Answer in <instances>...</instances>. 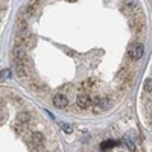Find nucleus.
<instances>
[{
	"label": "nucleus",
	"mask_w": 152,
	"mask_h": 152,
	"mask_svg": "<svg viewBox=\"0 0 152 152\" xmlns=\"http://www.w3.org/2000/svg\"><path fill=\"white\" fill-rule=\"evenodd\" d=\"M145 53V49H143V44L140 43H132L129 47H128V55L132 58V59H140Z\"/></svg>",
	"instance_id": "f257e3e1"
},
{
	"label": "nucleus",
	"mask_w": 152,
	"mask_h": 152,
	"mask_svg": "<svg viewBox=\"0 0 152 152\" xmlns=\"http://www.w3.org/2000/svg\"><path fill=\"white\" fill-rule=\"evenodd\" d=\"M129 28H131L132 32L140 34V32L143 31V28H145L143 18H142V17H132V18H129Z\"/></svg>",
	"instance_id": "f03ea898"
},
{
	"label": "nucleus",
	"mask_w": 152,
	"mask_h": 152,
	"mask_svg": "<svg viewBox=\"0 0 152 152\" xmlns=\"http://www.w3.org/2000/svg\"><path fill=\"white\" fill-rule=\"evenodd\" d=\"M76 102H78V105L82 110H85V108H88V107L91 105V99H90V96H88L87 93H81L78 96V99H76Z\"/></svg>",
	"instance_id": "7ed1b4c3"
},
{
	"label": "nucleus",
	"mask_w": 152,
	"mask_h": 152,
	"mask_svg": "<svg viewBox=\"0 0 152 152\" xmlns=\"http://www.w3.org/2000/svg\"><path fill=\"white\" fill-rule=\"evenodd\" d=\"M67 104H69V100H67V97H66L64 94H55V97H53V105H55L56 108H66Z\"/></svg>",
	"instance_id": "20e7f679"
},
{
	"label": "nucleus",
	"mask_w": 152,
	"mask_h": 152,
	"mask_svg": "<svg viewBox=\"0 0 152 152\" xmlns=\"http://www.w3.org/2000/svg\"><path fill=\"white\" fill-rule=\"evenodd\" d=\"M94 111L96 113H99V111H102V110H107L108 107H110V102H108V100L107 99H102V100H100V99H97L96 100V104H94Z\"/></svg>",
	"instance_id": "39448f33"
},
{
	"label": "nucleus",
	"mask_w": 152,
	"mask_h": 152,
	"mask_svg": "<svg viewBox=\"0 0 152 152\" xmlns=\"http://www.w3.org/2000/svg\"><path fill=\"white\" fill-rule=\"evenodd\" d=\"M17 29H18L20 32L28 31V18H23V17H20V18L17 20Z\"/></svg>",
	"instance_id": "423d86ee"
},
{
	"label": "nucleus",
	"mask_w": 152,
	"mask_h": 152,
	"mask_svg": "<svg viewBox=\"0 0 152 152\" xmlns=\"http://www.w3.org/2000/svg\"><path fill=\"white\" fill-rule=\"evenodd\" d=\"M14 58L15 59H20V61H26V52H24L23 49H20V47H17V49H14Z\"/></svg>",
	"instance_id": "0eeeda50"
},
{
	"label": "nucleus",
	"mask_w": 152,
	"mask_h": 152,
	"mask_svg": "<svg viewBox=\"0 0 152 152\" xmlns=\"http://www.w3.org/2000/svg\"><path fill=\"white\" fill-rule=\"evenodd\" d=\"M29 120H31V114L26 113V111L20 113L18 116H17V122L18 123H29Z\"/></svg>",
	"instance_id": "6e6552de"
},
{
	"label": "nucleus",
	"mask_w": 152,
	"mask_h": 152,
	"mask_svg": "<svg viewBox=\"0 0 152 152\" xmlns=\"http://www.w3.org/2000/svg\"><path fill=\"white\" fill-rule=\"evenodd\" d=\"M123 5H125V8L128 11H135L137 6H138V0H125Z\"/></svg>",
	"instance_id": "1a4fd4ad"
},
{
	"label": "nucleus",
	"mask_w": 152,
	"mask_h": 152,
	"mask_svg": "<svg viewBox=\"0 0 152 152\" xmlns=\"http://www.w3.org/2000/svg\"><path fill=\"white\" fill-rule=\"evenodd\" d=\"M32 143L35 146H40L43 143V134L41 132H34L32 134Z\"/></svg>",
	"instance_id": "9d476101"
},
{
	"label": "nucleus",
	"mask_w": 152,
	"mask_h": 152,
	"mask_svg": "<svg viewBox=\"0 0 152 152\" xmlns=\"http://www.w3.org/2000/svg\"><path fill=\"white\" fill-rule=\"evenodd\" d=\"M114 146H116V142H113V140H107V142H104L102 145H100V149H102V151H107V149L114 148Z\"/></svg>",
	"instance_id": "9b49d317"
},
{
	"label": "nucleus",
	"mask_w": 152,
	"mask_h": 152,
	"mask_svg": "<svg viewBox=\"0 0 152 152\" xmlns=\"http://www.w3.org/2000/svg\"><path fill=\"white\" fill-rule=\"evenodd\" d=\"M143 88H145V91H148V93H152V79H146V81H145V85H143Z\"/></svg>",
	"instance_id": "f8f14e48"
},
{
	"label": "nucleus",
	"mask_w": 152,
	"mask_h": 152,
	"mask_svg": "<svg viewBox=\"0 0 152 152\" xmlns=\"http://www.w3.org/2000/svg\"><path fill=\"white\" fill-rule=\"evenodd\" d=\"M61 128H62V131H64V132H67V134H70L73 129H72V126L70 125H67V123H62L61 125Z\"/></svg>",
	"instance_id": "ddd939ff"
},
{
	"label": "nucleus",
	"mask_w": 152,
	"mask_h": 152,
	"mask_svg": "<svg viewBox=\"0 0 152 152\" xmlns=\"http://www.w3.org/2000/svg\"><path fill=\"white\" fill-rule=\"evenodd\" d=\"M125 143H126V145H128V148H129L131 151H134V149H135V146H134V143H132V142L129 140V138H125Z\"/></svg>",
	"instance_id": "4468645a"
},
{
	"label": "nucleus",
	"mask_w": 152,
	"mask_h": 152,
	"mask_svg": "<svg viewBox=\"0 0 152 152\" xmlns=\"http://www.w3.org/2000/svg\"><path fill=\"white\" fill-rule=\"evenodd\" d=\"M9 76H11V72H9V70L2 72V78H9Z\"/></svg>",
	"instance_id": "2eb2a0df"
}]
</instances>
